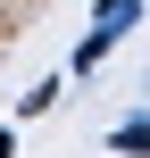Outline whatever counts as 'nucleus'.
<instances>
[{
  "label": "nucleus",
  "instance_id": "nucleus-2",
  "mask_svg": "<svg viewBox=\"0 0 150 158\" xmlns=\"http://www.w3.org/2000/svg\"><path fill=\"white\" fill-rule=\"evenodd\" d=\"M117 150H134V158H150V117H125V125H117Z\"/></svg>",
  "mask_w": 150,
  "mask_h": 158
},
{
  "label": "nucleus",
  "instance_id": "nucleus-1",
  "mask_svg": "<svg viewBox=\"0 0 150 158\" xmlns=\"http://www.w3.org/2000/svg\"><path fill=\"white\" fill-rule=\"evenodd\" d=\"M134 17H142V0H100V17H92V33H84V50H75V67L92 75V67H100V58H109V50L125 42V25H134Z\"/></svg>",
  "mask_w": 150,
  "mask_h": 158
}]
</instances>
